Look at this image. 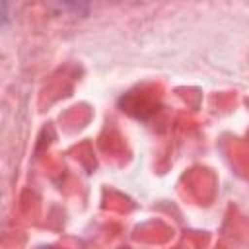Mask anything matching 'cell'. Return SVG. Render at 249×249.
Here are the masks:
<instances>
[{
  "label": "cell",
  "mask_w": 249,
  "mask_h": 249,
  "mask_svg": "<svg viewBox=\"0 0 249 249\" xmlns=\"http://www.w3.org/2000/svg\"><path fill=\"white\" fill-rule=\"evenodd\" d=\"M2 12H4V6H2V4H0V16H2Z\"/></svg>",
  "instance_id": "cell-1"
}]
</instances>
